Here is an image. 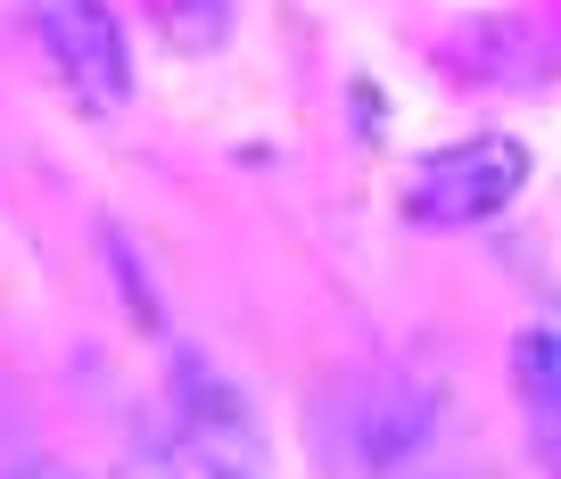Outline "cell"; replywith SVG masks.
Listing matches in <instances>:
<instances>
[{
  "label": "cell",
  "mask_w": 561,
  "mask_h": 479,
  "mask_svg": "<svg viewBox=\"0 0 561 479\" xmlns=\"http://www.w3.org/2000/svg\"><path fill=\"white\" fill-rule=\"evenodd\" d=\"M512 406L528 422V455L561 479V331L512 339Z\"/></svg>",
  "instance_id": "obj_4"
},
{
  "label": "cell",
  "mask_w": 561,
  "mask_h": 479,
  "mask_svg": "<svg viewBox=\"0 0 561 479\" xmlns=\"http://www.w3.org/2000/svg\"><path fill=\"white\" fill-rule=\"evenodd\" d=\"M528 182V149L512 133H471V141H446L404 174V215L430 231H471L488 215H504Z\"/></svg>",
  "instance_id": "obj_2"
},
{
  "label": "cell",
  "mask_w": 561,
  "mask_h": 479,
  "mask_svg": "<svg viewBox=\"0 0 561 479\" xmlns=\"http://www.w3.org/2000/svg\"><path fill=\"white\" fill-rule=\"evenodd\" d=\"M140 479H273V455H264L248 397L215 373H182L165 389L158 422H149Z\"/></svg>",
  "instance_id": "obj_1"
},
{
  "label": "cell",
  "mask_w": 561,
  "mask_h": 479,
  "mask_svg": "<svg viewBox=\"0 0 561 479\" xmlns=\"http://www.w3.org/2000/svg\"><path fill=\"white\" fill-rule=\"evenodd\" d=\"M9 479H83V471H67V463H25V471H9Z\"/></svg>",
  "instance_id": "obj_5"
},
{
  "label": "cell",
  "mask_w": 561,
  "mask_h": 479,
  "mask_svg": "<svg viewBox=\"0 0 561 479\" xmlns=\"http://www.w3.org/2000/svg\"><path fill=\"white\" fill-rule=\"evenodd\" d=\"M25 18H34V42L58 67V83H67L91 116L124 107V91H133V50H124V25H116L107 0H25Z\"/></svg>",
  "instance_id": "obj_3"
}]
</instances>
